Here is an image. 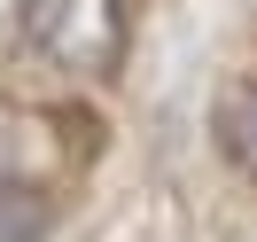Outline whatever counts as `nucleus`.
Returning <instances> with one entry per match:
<instances>
[{"instance_id": "nucleus-1", "label": "nucleus", "mask_w": 257, "mask_h": 242, "mask_svg": "<svg viewBox=\"0 0 257 242\" xmlns=\"http://www.w3.org/2000/svg\"><path fill=\"white\" fill-rule=\"evenodd\" d=\"M24 39L63 78H109L125 63V16H117V0H24Z\"/></svg>"}, {"instance_id": "nucleus-2", "label": "nucleus", "mask_w": 257, "mask_h": 242, "mask_svg": "<svg viewBox=\"0 0 257 242\" xmlns=\"http://www.w3.org/2000/svg\"><path fill=\"white\" fill-rule=\"evenodd\" d=\"M218 148H226L234 164H249V172H257V78L234 86V94L218 102Z\"/></svg>"}, {"instance_id": "nucleus-3", "label": "nucleus", "mask_w": 257, "mask_h": 242, "mask_svg": "<svg viewBox=\"0 0 257 242\" xmlns=\"http://www.w3.org/2000/svg\"><path fill=\"white\" fill-rule=\"evenodd\" d=\"M47 234V203L32 188H0V242H39Z\"/></svg>"}]
</instances>
